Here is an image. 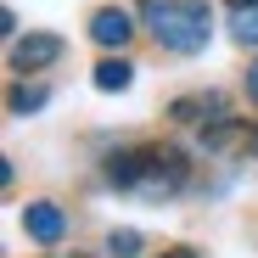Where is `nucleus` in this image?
<instances>
[{"label": "nucleus", "instance_id": "nucleus-1", "mask_svg": "<svg viewBox=\"0 0 258 258\" xmlns=\"http://www.w3.org/2000/svg\"><path fill=\"white\" fill-rule=\"evenodd\" d=\"M141 17L157 34V45L174 51V56H197L208 45V34H213L208 0H141Z\"/></svg>", "mask_w": 258, "mask_h": 258}, {"label": "nucleus", "instance_id": "nucleus-2", "mask_svg": "<svg viewBox=\"0 0 258 258\" xmlns=\"http://www.w3.org/2000/svg\"><path fill=\"white\" fill-rule=\"evenodd\" d=\"M185 174H191V163H185L180 146H152V152H146V180H141V191H146V197H168V191L185 185Z\"/></svg>", "mask_w": 258, "mask_h": 258}, {"label": "nucleus", "instance_id": "nucleus-3", "mask_svg": "<svg viewBox=\"0 0 258 258\" xmlns=\"http://www.w3.org/2000/svg\"><path fill=\"white\" fill-rule=\"evenodd\" d=\"M23 230H28V241H39V247H56V241L68 236V213H62L56 202H28V208H23Z\"/></svg>", "mask_w": 258, "mask_h": 258}, {"label": "nucleus", "instance_id": "nucleus-4", "mask_svg": "<svg viewBox=\"0 0 258 258\" xmlns=\"http://www.w3.org/2000/svg\"><path fill=\"white\" fill-rule=\"evenodd\" d=\"M62 56V39L56 34H28V39H12V73H39Z\"/></svg>", "mask_w": 258, "mask_h": 258}, {"label": "nucleus", "instance_id": "nucleus-5", "mask_svg": "<svg viewBox=\"0 0 258 258\" xmlns=\"http://www.w3.org/2000/svg\"><path fill=\"white\" fill-rule=\"evenodd\" d=\"M129 34H135V17H129L123 6H101V12L90 17V39H96L101 51H123Z\"/></svg>", "mask_w": 258, "mask_h": 258}, {"label": "nucleus", "instance_id": "nucleus-6", "mask_svg": "<svg viewBox=\"0 0 258 258\" xmlns=\"http://www.w3.org/2000/svg\"><path fill=\"white\" fill-rule=\"evenodd\" d=\"M168 118H174V123H202V118L219 123V118H230V112H225V96H219V90H208V96H180L174 107H168Z\"/></svg>", "mask_w": 258, "mask_h": 258}, {"label": "nucleus", "instance_id": "nucleus-7", "mask_svg": "<svg viewBox=\"0 0 258 258\" xmlns=\"http://www.w3.org/2000/svg\"><path fill=\"white\" fill-rule=\"evenodd\" d=\"M107 180L123 185V191H141V180H146V152H112V157H107Z\"/></svg>", "mask_w": 258, "mask_h": 258}, {"label": "nucleus", "instance_id": "nucleus-8", "mask_svg": "<svg viewBox=\"0 0 258 258\" xmlns=\"http://www.w3.org/2000/svg\"><path fill=\"white\" fill-rule=\"evenodd\" d=\"M129 84H135V62H123V56H107V62L96 68V90L118 96V90H129Z\"/></svg>", "mask_w": 258, "mask_h": 258}, {"label": "nucleus", "instance_id": "nucleus-9", "mask_svg": "<svg viewBox=\"0 0 258 258\" xmlns=\"http://www.w3.org/2000/svg\"><path fill=\"white\" fill-rule=\"evenodd\" d=\"M45 101H51L45 84H12V112H39Z\"/></svg>", "mask_w": 258, "mask_h": 258}, {"label": "nucleus", "instance_id": "nucleus-10", "mask_svg": "<svg viewBox=\"0 0 258 258\" xmlns=\"http://www.w3.org/2000/svg\"><path fill=\"white\" fill-rule=\"evenodd\" d=\"M107 252H112V258H141V236H135V230H112V236H107Z\"/></svg>", "mask_w": 258, "mask_h": 258}, {"label": "nucleus", "instance_id": "nucleus-11", "mask_svg": "<svg viewBox=\"0 0 258 258\" xmlns=\"http://www.w3.org/2000/svg\"><path fill=\"white\" fill-rule=\"evenodd\" d=\"M236 39L241 45H258V12H236Z\"/></svg>", "mask_w": 258, "mask_h": 258}, {"label": "nucleus", "instance_id": "nucleus-12", "mask_svg": "<svg viewBox=\"0 0 258 258\" xmlns=\"http://www.w3.org/2000/svg\"><path fill=\"white\" fill-rule=\"evenodd\" d=\"M247 101H252V107H258V62H252V68H247Z\"/></svg>", "mask_w": 258, "mask_h": 258}, {"label": "nucleus", "instance_id": "nucleus-13", "mask_svg": "<svg viewBox=\"0 0 258 258\" xmlns=\"http://www.w3.org/2000/svg\"><path fill=\"white\" fill-rule=\"evenodd\" d=\"M230 12H258V0H230Z\"/></svg>", "mask_w": 258, "mask_h": 258}, {"label": "nucleus", "instance_id": "nucleus-14", "mask_svg": "<svg viewBox=\"0 0 258 258\" xmlns=\"http://www.w3.org/2000/svg\"><path fill=\"white\" fill-rule=\"evenodd\" d=\"M163 258H197V252H191V247H168Z\"/></svg>", "mask_w": 258, "mask_h": 258}]
</instances>
